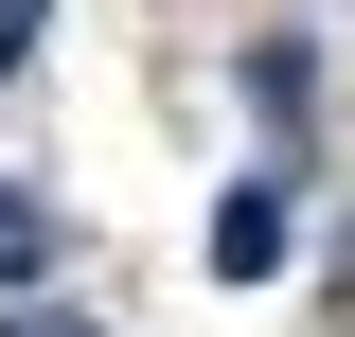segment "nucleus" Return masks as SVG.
Listing matches in <instances>:
<instances>
[{
  "mask_svg": "<svg viewBox=\"0 0 355 337\" xmlns=\"http://www.w3.org/2000/svg\"><path fill=\"white\" fill-rule=\"evenodd\" d=\"M284 249H302V178H231L214 196V284H266Z\"/></svg>",
  "mask_w": 355,
  "mask_h": 337,
  "instance_id": "nucleus-1",
  "label": "nucleus"
},
{
  "mask_svg": "<svg viewBox=\"0 0 355 337\" xmlns=\"http://www.w3.org/2000/svg\"><path fill=\"white\" fill-rule=\"evenodd\" d=\"M36 249H53V213H36V196H0V284H18Z\"/></svg>",
  "mask_w": 355,
  "mask_h": 337,
  "instance_id": "nucleus-2",
  "label": "nucleus"
},
{
  "mask_svg": "<svg viewBox=\"0 0 355 337\" xmlns=\"http://www.w3.org/2000/svg\"><path fill=\"white\" fill-rule=\"evenodd\" d=\"M36 18H53V0H0V89L36 71Z\"/></svg>",
  "mask_w": 355,
  "mask_h": 337,
  "instance_id": "nucleus-3",
  "label": "nucleus"
},
{
  "mask_svg": "<svg viewBox=\"0 0 355 337\" xmlns=\"http://www.w3.org/2000/svg\"><path fill=\"white\" fill-rule=\"evenodd\" d=\"M0 337H107V320H71V302H0Z\"/></svg>",
  "mask_w": 355,
  "mask_h": 337,
  "instance_id": "nucleus-4",
  "label": "nucleus"
}]
</instances>
